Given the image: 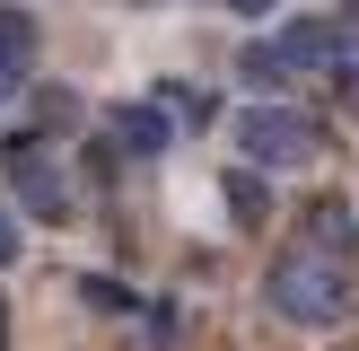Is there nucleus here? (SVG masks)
<instances>
[{
    "label": "nucleus",
    "mask_w": 359,
    "mask_h": 351,
    "mask_svg": "<svg viewBox=\"0 0 359 351\" xmlns=\"http://www.w3.org/2000/svg\"><path fill=\"white\" fill-rule=\"evenodd\" d=\"M263 298H272V316L325 333V325L351 316V263L333 255V246H290V255L272 263V281H263Z\"/></svg>",
    "instance_id": "f257e3e1"
},
{
    "label": "nucleus",
    "mask_w": 359,
    "mask_h": 351,
    "mask_svg": "<svg viewBox=\"0 0 359 351\" xmlns=\"http://www.w3.org/2000/svg\"><path fill=\"white\" fill-rule=\"evenodd\" d=\"M219 9H228V18H272L280 0H219Z\"/></svg>",
    "instance_id": "0eeeda50"
},
{
    "label": "nucleus",
    "mask_w": 359,
    "mask_h": 351,
    "mask_svg": "<svg viewBox=\"0 0 359 351\" xmlns=\"http://www.w3.org/2000/svg\"><path fill=\"white\" fill-rule=\"evenodd\" d=\"M0 343H9V307H0Z\"/></svg>",
    "instance_id": "1a4fd4ad"
},
{
    "label": "nucleus",
    "mask_w": 359,
    "mask_h": 351,
    "mask_svg": "<svg viewBox=\"0 0 359 351\" xmlns=\"http://www.w3.org/2000/svg\"><path fill=\"white\" fill-rule=\"evenodd\" d=\"M272 62H280V79H290V70H316V79H359V9L298 18V27L272 44Z\"/></svg>",
    "instance_id": "7ed1b4c3"
},
{
    "label": "nucleus",
    "mask_w": 359,
    "mask_h": 351,
    "mask_svg": "<svg viewBox=\"0 0 359 351\" xmlns=\"http://www.w3.org/2000/svg\"><path fill=\"white\" fill-rule=\"evenodd\" d=\"M35 70V18L27 9H0V97H18Z\"/></svg>",
    "instance_id": "423d86ee"
},
{
    "label": "nucleus",
    "mask_w": 359,
    "mask_h": 351,
    "mask_svg": "<svg viewBox=\"0 0 359 351\" xmlns=\"http://www.w3.org/2000/svg\"><path fill=\"white\" fill-rule=\"evenodd\" d=\"M9 185L27 193L35 220H70V185H62V167L44 158V140H35V132H18V140H9Z\"/></svg>",
    "instance_id": "20e7f679"
},
{
    "label": "nucleus",
    "mask_w": 359,
    "mask_h": 351,
    "mask_svg": "<svg viewBox=\"0 0 359 351\" xmlns=\"http://www.w3.org/2000/svg\"><path fill=\"white\" fill-rule=\"evenodd\" d=\"M132 9H167V0H132Z\"/></svg>",
    "instance_id": "9d476101"
},
{
    "label": "nucleus",
    "mask_w": 359,
    "mask_h": 351,
    "mask_svg": "<svg viewBox=\"0 0 359 351\" xmlns=\"http://www.w3.org/2000/svg\"><path fill=\"white\" fill-rule=\"evenodd\" d=\"M105 132H114L132 158H158L175 140V114H167V105H105Z\"/></svg>",
    "instance_id": "39448f33"
},
{
    "label": "nucleus",
    "mask_w": 359,
    "mask_h": 351,
    "mask_svg": "<svg viewBox=\"0 0 359 351\" xmlns=\"http://www.w3.org/2000/svg\"><path fill=\"white\" fill-rule=\"evenodd\" d=\"M0 263H18V220H0Z\"/></svg>",
    "instance_id": "6e6552de"
},
{
    "label": "nucleus",
    "mask_w": 359,
    "mask_h": 351,
    "mask_svg": "<svg viewBox=\"0 0 359 351\" xmlns=\"http://www.w3.org/2000/svg\"><path fill=\"white\" fill-rule=\"evenodd\" d=\"M228 140H237L245 167H307L316 158V114H298L280 97H255V105L228 114Z\"/></svg>",
    "instance_id": "f03ea898"
}]
</instances>
